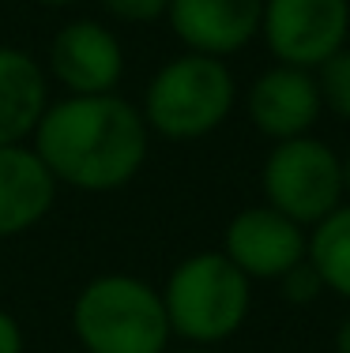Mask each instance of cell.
I'll return each instance as SVG.
<instances>
[{
	"label": "cell",
	"mask_w": 350,
	"mask_h": 353,
	"mask_svg": "<svg viewBox=\"0 0 350 353\" xmlns=\"http://www.w3.org/2000/svg\"><path fill=\"white\" fill-rule=\"evenodd\" d=\"M35 154L61 188L110 196L128 188L151 158V128L136 102L113 94H64L46 105Z\"/></svg>",
	"instance_id": "1"
},
{
	"label": "cell",
	"mask_w": 350,
	"mask_h": 353,
	"mask_svg": "<svg viewBox=\"0 0 350 353\" xmlns=\"http://www.w3.org/2000/svg\"><path fill=\"white\" fill-rule=\"evenodd\" d=\"M72 334L83 353H166L173 342L162 290L139 274H98L72 297Z\"/></svg>",
	"instance_id": "2"
},
{
	"label": "cell",
	"mask_w": 350,
	"mask_h": 353,
	"mask_svg": "<svg viewBox=\"0 0 350 353\" xmlns=\"http://www.w3.org/2000/svg\"><path fill=\"white\" fill-rule=\"evenodd\" d=\"M162 305L173 339L188 346H222L253 312V282L219 252H193L177 259L162 282Z\"/></svg>",
	"instance_id": "3"
},
{
	"label": "cell",
	"mask_w": 350,
	"mask_h": 353,
	"mask_svg": "<svg viewBox=\"0 0 350 353\" xmlns=\"http://www.w3.org/2000/svg\"><path fill=\"white\" fill-rule=\"evenodd\" d=\"M237 109V79L230 64L204 53H177L144 87L139 113L151 136L196 143L219 132Z\"/></svg>",
	"instance_id": "4"
},
{
	"label": "cell",
	"mask_w": 350,
	"mask_h": 353,
	"mask_svg": "<svg viewBox=\"0 0 350 353\" xmlns=\"http://www.w3.org/2000/svg\"><path fill=\"white\" fill-rule=\"evenodd\" d=\"M260 192L268 207L294 218L305 230H313L320 218H328L347 199L343 154H336L313 132L298 139L271 143L260 165Z\"/></svg>",
	"instance_id": "5"
},
{
	"label": "cell",
	"mask_w": 350,
	"mask_h": 353,
	"mask_svg": "<svg viewBox=\"0 0 350 353\" xmlns=\"http://www.w3.org/2000/svg\"><path fill=\"white\" fill-rule=\"evenodd\" d=\"M260 38L279 64L313 72L350 41V0H264Z\"/></svg>",
	"instance_id": "6"
},
{
	"label": "cell",
	"mask_w": 350,
	"mask_h": 353,
	"mask_svg": "<svg viewBox=\"0 0 350 353\" xmlns=\"http://www.w3.org/2000/svg\"><path fill=\"white\" fill-rule=\"evenodd\" d=\"M41 64L64 94H113L124 79V41L102 19H72L49 38Z\"/></svg>",
	"instance_id": "7"
},
{
	"label": "cell",
	"mask_w": 350,
	"mask_h": 353,
	"mask_svg": "<svg viewBox=\"0 0 350 353\" xmlns=\"http://www.w3.org/2000/svg\"><path fill=\"white\" fill-rule=\"evenodd\" d=\"M305 252H309V230L268 203L237 211L222 233V256L249 282H279L290 267L302 263Z\"/></svg>",
	"instance_id": "8"
},
{
	"label": "cell",
	"mask_w": 350,
	"mask_h": 353,
	"mask_svg": "<svg viewBox=\"0 0 350 353\" xmlns=\"http://www.w3.org/2000/svg\"><path fill=\"white\" fill-rule=\"evenodd\" d=\"M245 117L268 143L309 136L316 121L324 117L320 87L309 68H294V64L271 61L249 83L245 90Z\"/></svg>",
	"instance_id": "9"
},
{
	"label": "cell",
	"mask_w": 350,
	"mask_h": 353,
	"mask_svg": "<svg viewBox=\"0 0 350 353\" xmlns=\"http://www.w3.org/2000/svg\"><path fill=\"white\" fill-rule=\"evenodd\" d=\"M264 0H170L166 23L185 53L230 61L260 38Z\"/></svg>",
	"instance_id": "10"
},
{
	"label": "cell",
	"mask_w": 350,
	"mask_h": 353,
	"mask_svg": "<svg viewBox=\"0 0 350 353\" xmlns=\"http://www.w3.org/2000/svg\"><path fill=\"white\" fill-rule=\"evenodd\" d=\"M61 184L30 143L0 147V241L30 233L49 218Z\"/></svg>",
	"instance_id": "11"
},
{
	"label": "cell",
	"mask_w": 350,
	"mask_h": 353,
	"mask_svg": "<svg viewBox=\"0 0 350 353\" xmlns=\"http://www.w3.org/2000/svg\"><path fill=\"white\" fill-rule=\"evenodd\" d=\"M49 75L38 57L19 46H0V147L30 143L49 98Z\"/></svg>",
	"instance_id": "12"
},
{
	"label": "cell",
	"mask_w": 350,
	"mask_h": 353,
	"mask_svg": "<svg viewBox=\"0 0 350 353\" xmlns=\"http://www.w3.org/2000/svg\"><path fill=\"white\" fill-rule=\"evenodd\" d=\"M305 259L324 279V290L350 305V199H343L328 218H320L309 230Z\"/></svg>",
	"instance_id": "13"
},
{
	"label": "cell",
	"mask_w": 350,
	"mask_h": 353,
	"mask_svg": "<svg viewBox=\"0 0 350 353\" xmlns=\"http://www.w3.org/2000/svg\"><path fill=\"white\" fill-rule=\"evenodd\" d=\"M313 75H316V87H320L324 113L350 124V46L331 53L320 68H313Z\"/></svg>",
	"instance_id": "14"
},
{
	"label": "cell",
	"mask_w": 350,
	"mask_h": 353,
	"mask_svg": "<svg viewBox=\"0 0 350 353\" xmlns=\"http://www.w3.org/2000/svg\"><path fill=\"white\" fill-rule=\"evenodd\" d=\"M279 290L282 297H286V305H313V301H320L324 293V279L316 274V267L309 263V259H302L298 267H290L286 274L279 279Z\"/></svg>",
	"instance_id": "15"
},
{
	"label": "cell",
	"mask_w": 350,
	"mask_h": 353,
	"mask_svg": "<svg viewBox=\"0 0 350 353\" xmlns=\"http://www.w3.org/2000/svg\"><path fill=\"white\" fill-rule=\"evenodd\" d=\"M102 12L110 15L113 23H124V27H147V23L166 19V8L170 0H98Z\"/></svg>",
	"instance_id": "16"
},
{
	"label": "cell",
	"mask_w": 350,
	"mask_h": 353,
	"mask_svg": "<svg viewBox=\"0 0 350 353\" xmlns=\"http://www.w3.org/2000/svg\"><path fill=\"white\" fill-rule=\"evenodd\" d=\"M0 353H27V334L23 323L8 308H0Z\"/></svg>",
	"instance_id": "17"
},
{
	"label": "cell",
	"mask_w": 350,
	"mask_h": 353,
	"mask_svg": "<svg viewBox=\"0 0 350 353\" xmlns=\"http://www.w3.org/2000/svg\"><path fill=\"white\" fill-rule=\"evenodd\" d=\"M331 346H336V353H350V312L339 319L336 327V339H331Z\"/></svg>",
	"instance_id": "18"
},
{
	"label": "cell",
	"mask_w": 350,
	"mask_h": 353,
	"mask_svg": "<svg viewBox=\"0 0 350 353\" xmlns=\"http://www.w3.org/2000/svg\"><path fill=\"white\" fill-rule=\"evenodd\" d=\"M166 353H215V350L211 346H188V342H185V346H170Z\"/></svg>",
	"instance_id": "19"
},
{
	"label": "cell",
	"mask_w": 350,
	"mask_h": 353,
	"mask_svg": "<svg viewBox=\"0 0 350 353\" xmlns=\"http://www.w3.org/2000/svg\"><path fill=\"white\" fill-rule=\"evenodd\" d=\"M343 188H347V199H350V147L343 154Z\"/></svg>",
	"instance_id": "20"
},
{
	"label": "cell",
	"mask_w": 350,
	"mask_h": 353,
	"mask_svg": "<svg viewBox=\"0 0 350 353\" xmlns=\"http://www.w3.org/2000/svg\"><path fill=\"white\" fill-rule=\"evenodd\" d=\"M41 8H72V4H79V0H38Z\"/></svg>",
	"instance_id": "21"
}]
</instances>
